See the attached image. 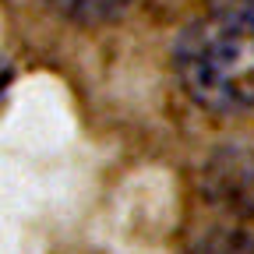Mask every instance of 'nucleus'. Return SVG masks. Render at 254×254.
Wrapping results in <instances>:
<instances>
[{"mask_svg":"<svg viewBox=\"0 0 254 254\" xmlns=\"http://www.w3.org/2000/svg\"><path fill=\"white\" fill-rule=\"evenodd\" d=\"M173 71L187 99L208 113L254 110V21L219 11L190 21L173 46Z\"/></svg>","mask_w":254,"mask_h":254,"instance_id":"obj_1","label":"nucleus"},{"mask_svg":"<svg viewBox=\"0 0 254 254\" xmlns=\"http://www.w3.org/2000/svg\"><path fill=\"white\" fill-rule=\"evenodd\" d=\"M201 184L212 205L230 215H254V141L219 145L205 163Z\"/></svg>","mask_w":254,"mask_h":254,"instance_id":"obj_2","label":"nucleus"},{"mask_svg":"<svg viewBox=\"0 0 254 254\" xmlns=\"http://www.w3.org/2000/svg\"><path fill=\"white\" fill-rule=\"evenodd\" d=\"M46 4L74 25H103V21H113L117 14H124V7L131 0H46Z\"/></svg>","mask_w":254,"mask_h":254,"instance_id":"obj_3","label":"nucleus"},{"mask_svg":"<svg viewBox=\"0 0 254 254\" xmlns=\"http://www.w3.org/2000/svg\"><path fill=\"white\" fill-rule=\"evenodd\" d=\"M187 254H254V237L233 226H212L201 237H194Z\"/></svg>","mask_w":254,"mask_h":254,"instance_id":"obj_4","label":"nucleus"},{"mask_svg":"<svg viewBox=\"0 0 254 254\" xmlns=\"http://www.w3.org/2000/svg\"><path fill=\"white\" fill-rule=\"evenodd\" d=\"M208 4L219 14H237V18H251L254 21V0H208Z\"/></svg>","mask_w":254,"mask_h":254,"instance_id":"obj_5","label":"nucleus"}]
</instances>
